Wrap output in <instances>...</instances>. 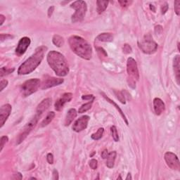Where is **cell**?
<instances>
[{"label": "cell", "mask_w": 180, "mask_h": 180, "mask_svg": "<svg viewBox=\"0 0 180 180\" xmlns=\"http://www.w3.org/2000/svg\"><path fill=\"white\" fill-rule=\"evenodd\" d=\"M54 9V6H51V7L49 8V10H48V16L49 17L51 16V15H52V13H53Z\"/></svg>", "instance_id": "43"}, {"label": "cell", "mask_w": 180, "mask_h": 180, "mask_svg": "<svg viewBox=\"0 0 180 180\" xmlns=\"http://www.w3.org/2000/svg\"><path fill=\"white\" fill-rule=\"evenodd\" d=\"M90 118L88 116H83L78 119L74 123L73 125V131L76 132H80L82 130H85L88 125L89 120Z\"/></svg>", "instance_id": "10"}, {"label": "cell", "mask_w": 180, "mask_h": 180, "mask_svg": "<svg viewBox=\"0 0 180 180\" xmlns=\"http://www.w3.org/2000/svg\"><path fill=\"white\" fill-rule=\"evenodd\" d=\"M118 2L123 7H126V6H130L132 3V2L130 1H118Z\"/></svg>", "instance_id": "38"}, {"label": "cell", "mask_w": 180, "mask_h": 180, "mask_svg": "<svg viewBox=\"0 0 180 180\" xmlns=\"http://www.w3.org/2000/svg\"><path fill=\"white\" fill-rule=\"evenodd\" d=\"M150 9H151V10H152V11H154V12H155V11H156V9H155L154 6L151 5H151H150Z\"/></svg>", "instance_id": "46"}, {"label": "cell", "mask_w": 180, "mask_h": 180, "mask_svg": "<svg viewBox=\"0 0 180 180\" xmlns=\"http://www.w3.org/2000/svg\"><path fill=\"white\" fill-rule=\"evenodd\" d=\"M114 93L116 94V97L118 98V99L120 101L121 103H123V104H125L126 99H125V94H123V92L120 91H114Z\"/></svg>", "instance_id": "27"}, {"label": "cell", "mask_w": 180, "mask_h": 180, "mask_svg": "<svg viewBox=\"0 0 180 180\" xmlns=\"http://www.w3.org/2000/svg\"><path fill=\"white\" fill-rule=\"evenodd\" d=\"M162 30H163V28H162V26H156V28H155V32H156V33L161 34L160 33V32L161 33Z\"/></svg>", "instance_id": "42"}, {"label": "cell", "mask_w": 180, "mask_h": 180, "mask_svg": "<svg viewBox=\"0 0 180 180\" xmlns=\"http://www.w3.org/2000/svg\"><path fill=\"white\" fill-rule=\"evenodd\" d=\"M117 156V154L116 151H112L110 152L109 154L106 158V166L109 168H112L114 167L115 161H116V158Z\"/></svg>", "instance_id": "21"}, {"label": "cell", "mask_w": 180, "mask_h": 180, "mask_svg": "<svg viewBox=\"0 0 180 180\" xmlns=\"http://www.w3.org/2000/svg\"><path fill=\"white\" fill-rule=\"evenodd\" d=\"M114 37L111 33H101L99 34L96 38V41L110 42L113 41Z\"/></svg>", "instance_id": "20"}, {"label": "cell", "mask_w": 180, "mask_h": 180, "mask_svg": "<svg viewBox=\"0 0 180 180\" xmlns=\"http://www.w3.org/2000/svg\"><path fill=\"white\" fill-rule=\"evenodd\" d=\"M64 82V80L62 78H49L45 80L43 83L41 85L42 89H47L51 87L58 86L61 85Z\"/></svg>", "instance_id": "14"}, {"label": "cell", "mask_w": 180, "mask_h": 180, "mask_svg": "<svg viewBox=\"0 0 180 180\" xmlns=\"http://www.w3.org/2000/svg\"><path fill=\"white\" fill-rule=\"evenodd\" d=\"M164 158L169 168L175 170H179L180 163L177 155L172 152H166L164 155Z\"/></svg>", "instance_id": "9"}, {"label": "cell", "mask_w": 180, "mask_h": 180, "mask_svg": "<svg viewBox=\"0 0 180 180\" xmlns=\"http://www.w3.org/2000/svg\"><path fill=\"white\" fill-rule=\"evenodd\" d=\"M8 85V81L6 80H2L0 82V86H1V89H0V91L2 92L4 88H6Z\"/></svg>", "instance_id": "34"}, {"label": "cell", "mask_w": 180, "mask_h": 180, "mask_svg": "<svg viewBox=\"0 0 180 180\" xmlns=\"http://www.w3.org/2000/svg\"><path fill=\"white\" fill-rule=\"evenodd\" d=\"M154 112L157 116H160L165 111V103L159 98H155L154 99Z\"/></svg>", "instance_id": "16"}, {"label": "cell", "mask_w": 180, "mask_h": 180, "mask_svg": "<svg viewBox=\"0 0 180 180\" xmlns=\"http://www.w3.org/2000/svg\"><path fill=\"white\" fill-rule=\"evenodd\" d=\"M108 4H109V2L108 1H102V0H98L96 1V5H97V8H96V10H97L98 13H102L103 11L106 9Z\"/></svg>", "instance_id": "23"}, {"label": "cell", "mask_w": 180, "mask_h": 180, "mask_svg": "<svg viewBox=\"0 0 180 180\" xmlns=\"http://www.w3.org/2000/svg\"><path fill=\"white\" fill-rule=\"evenodd\" d=\"M101 94H102V95H103V98H104V99H106V101H108V102H109V103H111V104H112V106H115V108H116V109H117V110H118V112H120V116H122V118H123V120H125V123H126V124H127V125H129V123H128L127 119V118H126L125 115V114H124V112H123V111H122V110H121V109H120V107H119V106H118V104H117V103H115L113 101H112V100H111V99H110V98H109V97H108V96H106V95H105V94H103V93H101Z\"/></svg>", "instance_id": "19"}, {"label": "cell", "mask_w": 180, "mask_h": 180, "mask_svg": "<svg viewBox=\"0 0 180 180\" xmlns=\"http://www.w3.org/2000/svg\"><path fill=\"white\" fill-rule=\"evenodd\" d=\"M93 101H94V100L90 101L89 102L85 103V104H83L82 106H81L78 110L79 113H82V112H86V111H88V110H89L90 109H91L92 106V103H93Z\"/></svg>", "instance_id": "25"}, {"label": "cell", "mask_w": 180, "mask_h": 180, "mask_svg": "<svg viewBox=\"0 0 180 180\" xmlns=\"http://www.w3.org/2000/svg\"><path fill=\"white\" fill-rule=\"evenodd\" d=\"M82 99L83 100H89V101H92L94 100V96L91 94V95H85V96H82Z\"/></svg>", "instance_id": "39"}, {"label": "cell", "mask_w": 180, "mask_h": 180, "mask_svg": "<svg viewBox=\"0 0 180 180\" xmlns=\"http://www.w3.org/2000/svg\"><path fill=\"white\" fill-rule=\"evenodd\" d=\"M11 111H12V107L10 104L6 103L2 106L0 109V127H2L7 120L9 116H10Z\"/></svg>", "instance_id": "12"}, {"label": "cell", "mask_w": 180, "mask_h": 180, "mask_svg": "<svg viewBox=\"0 0 180 180\" xmlns=\"http://www.w3.org/2000/svg\"><path fill=\"white\" fill-rule=\"evenodd\" d=\"M138 46L139 49L146 54H153L156 52L158 49L157 43L150 35H145L143 39L138 42Z\"/></svg>", "instance_id": "6"}, {"label": "cell", "mask_w": 180, "mask_h": 180, "mask_svg": "<svg viewBox=\"0 0 180 180\" xmlns=\"http://www.w3.org/2000/svg\"><path fill=\"white\" fill-rule=\"evenodd\" d=\"M51 104V99L50 98H47L42 101L39 105L37 106V110H36V115L41 117V116L43 114V112L47 111L49 109Z\"/></svg>", "instance_id": "15"}, {"label": "cell", "mask_w": 180, "mask_h": 180, "mask_svg": "<svg viewBox=\"0 0 180 180\" xmlns=\"http://www.w3.org/2000/svg\"><path fill=\"white\" fill-rule=\"evenodd\" d=\"M55 117V112L51 111V112H49L48 114H47V116L46 118H45L43 121L40 124V127H46L49 125V123H50L51 121L53 120V119Z\"/></svg>", "instance_id": "22"}, {"label": "cell", "mask_w": 180, "mask_h": 180, "mask_svg": "<svg viewBox=\"0 0 180 180\" xmlns=\"http://www.w3.org/2000/svg\"><path fill=\"white\" fill-rule=\"evenodd\" d=\"M14 71V68H1V77L2 78L4 75H9V74H10L11 73H13V72Z\"/></svg>", "instance_id": "29"}, {"label": "cell", "mask_w": 180, "mask_h": 180, "mask_svg": "<svg viewBox=\"0 0 180 180\" xmlns=\"http://www.w3.org/2000/svg\"><path fill=\"white\" fill-rule=\"evenodd\" d=\"M13 36L8 35V34H6V35H4V34H1V35H0V38H1V42H2L4 41V40H5L6 39H9V38H13Z\"/></svg>", "instance_id": "35"}, {"label": "cell", "mask_w": 180, "mask_h": 180, "mask_svg": "<svg viewBox=\"0 0 180 180\" xmlns=\"http://www.w3.org/2000/svg\"><path fill=\"white\" fill-rule=\"evenodd\" d=\"M47 161H48V163L49 164H53L54 163V156H53V154H50V153L47 154Z\"/></svg>", "instance_id": "36"}, {"label": "cell", "mask_w": 180, "mask_h": 180, "mask_svg": "<svg viewBox=\"0 0 180 180\" xmlns=\"http://www.w3.org/2000/svg\"><path fill=\"white\" fill-rule=\"evenodd\" d=\"M123 52L125 54H130L132 52V47L130 46L129 44H124V46L123 47Z\"/></svg>", "instance_id": "33"}, {"label": "cell", "mask_w": 180, "mask_h": 180, "mask_svg": "<svg viewBox=\"0 0 180 180\" xmlns=\"http://www.w3.org/2000/svg\"><path fill=\"white\" fill-rule=\"evenodd\" d=\"M109 153L108 152V150L107 149H105L102 152V154H101V156H102V158H103V159H106L108 156H109Z\"/></svg>", "instance_id": "41"}, {"label": "cell", "mask_w": 180, "mask_h": 180, "mask_svg": "<svg viewBox=\"0 0 180 180\" xmlns=\"http://www.w3.org/2000/svg\"><path fill=\"white\" fill-rule=\"evenodd\" d=\"M89 166L92 170H96L98 167V161L96 159H92L89 161Z\"/></svg>", "instance_id": "32"}, {"label": "cell", "mask_w": 180, "mask_h": 180, "mask_svg": "<svg viewBox=\"0 0 180 180\" xmlns=\"http://www.w3.org/2000/svg\"><path fill=\"white\" fill-rule=\"evenodd\" d=\"M52 42L57 47H61L64 44V39L61 36L55 35L52 38Z\"/></svg>", "instance_id": "24"}, {"label": "cell", "mask_w": 180, "mask_h": 180, "mask_svg": "<svg viewBox=\"0 0 180 180\" xmlns=\"http://www.w3.org/2000/svg\"><path fill=\"white\" fill-rule=\"evenodd\" d=\"M70 47L75 54L85 60H90L92 56V48L88 42L79 36H71L68 40Z\"/></svg>", "instance_id": "3"}, {"label": "cell", "mask_w": 180, "mask_h": 180, "mask_svg": "<svg viewBox=\"0 0 180 180\" xmlns=\"http://www.w3.org/2000/svg\"><path fill=\"white\" fill-rule=\"evenodd\" d=\"M103 132H104V129H103V127L99 128L96 133H94L92 134L91 136L92 139H94V140H99V139H100L101 137H102Z\"/></svg>", "instance_id": "26"}, {"label": "cell", "mask_w": 180, "mask_h": 180, "mask_svg": "<svg viewBox=\"0 0 180 180\" xmlns=\"http://www.w3.org/2000/svg\"><path fill=\"white\" fill-rule=\"evenodd\" d=\"M58 178H59V177H58V171L56 170H54V171H53V177H52V179L54 180H56V179H58Z\"/></svg>", "instance_id": "40"}, {"label": "cell", "mask_w": 180, "mask_h": 180, "mask_svg": "<svg viewBox=\"0 0 180 180\" xmlns=\"http://www.w3.org/2000/svg\"><path fill=\"white\" fill-rule=\"evenodd\" d=\"M40 86V80L37 78L30 79L22 85L21 91L24 97L30 96L37 91Z\"/></svg>", "instance_id": "7"}, {"label": "cell", "mask_w": 180, "mask_h": 180, "mask_svg": "<svg viewBox=\"0 0 180 180\" xmlns=\"http://www.w3.org/2000/svg\"><path fill=\"white\" fill-rule=\"evenodd\" d=\"M47 49V48L44 46L38 47L35 50V52L20 66L18 70L19 75H28L35 71L41 64Z\"/></svg>", "instance_id": "2"}, {"label": "cell", "mask_w": 180, "mask_h": 180, "mask_svg": "<svg viewBox=\"0 0 180 180\" xmlns=\"http://www.w3.org/2000/svg\"><path fill=\"white\" fill-rule=\"evenodd\" d=\"M47 59L49 66L58 76L64 77L68 74V64L62 54L56 51H51L47 55Z\"/></svg>", "instance_id": "1"}, {"label": "cell", "mask_w": 180, "mask_h": 180, "mask_svg": "<svg viewBox=\"0 0 180 180\" xmlns=\"http://www.w3.org/2000/svg\"><path fill=\"white\" fill-rule=\"evenodd\" d=\"M173 68H174L175 74L176 76V80L177 84L179 85L180 79V58L179 55H177L174 58L173 61Z\"/></svg>", "instance_id": "17"}, {"label": "cell", "mask_w": 180, "mask_h": 180, "mask_svg": "<svg viewBox=\"0 0 180 180\" xmlns=\"http://www.w3.org/2000/svg\"><path fill=\"white\" fill-rule=\"evenodd\" d=\"M174 8L175 11L177 16H179L180 14V1L179 0H176L174 3Z\"/></svg>", "instance_id": "31"}, {"label": "cell", "mask_w": 180, "mask_h": 180, "mask_svg": "<svg viewBox=\"0 0 180 180\" xmlns=\"http://www.w3.org/2000/svg\"><path fill=\"white\" fill-rule=\"evenodd\" d=\"M5 21V17L3 15H0V26H2Z\"/></svg>", "instance_id": "45"}, {"label": "cell", "mask_w": 180, "mask_h": 180, "mask_svg": "<svg viewBox=\"0 0 180 180\" xmlns=\"http://www.w3.org/2000/svg\"><path fill=\"white\" fill-rule=\"evenodd\" d=\"M73 99V94L72 93H65L61 96V97L56 101L55 103L54 107L55 110L57 111H61L64 108V105L66 104V103L70 102Z\"/></svg>", "instance_id": "13"}, {"label": "cell", "mask_w": 180, "mask_h": 180, "mask_svg": "<svg viewBox=\"0 0 180 180\" xmlns=\"http://www.w3.org/2000/svg\"><path fill=\"white\" fill-rule=\"evenodd\" d=\"M30 39L29 37H22L19 42V44H18L16 49V54L19 56L24 54L26 53L27 49L30 46Z\"/></svg>", "instance_id": "11"}, {"label": "cell", "mask_w": 180, "mask_h": 180, "mask_svg": "<svg viewBox=\"0 0 180 180\" xmlns=\"http://www.w3.org/2000/svg\"><path fill=\"white\" fill-rule=\"evenodd\" d=\"M111 131L112 134V137L113 138L115 141H119V136L118 131H117V128L116 126H112L111 127Z\"/></svg>", "instance_id": "28"}, {"label": "cell", "mask_w": 180, "mask_h": 180, "mask_svg": "<svg viewBox=\"0 0 180 180\" xmlns=\"http://www.w3.org/2000/svg\"><path fill=\"white\" fill-rule=\"evenodd\" d=\"M128 179H132L131 174H130V173H129V174L127 175V177H126V180H128Z\"/></svg>", "instance_id": "47"}, {"label": "cell", "mask_w": 180, "mask_h": 180, "mask_svg": "<svg viewBox=\"0 0 180 180\" xmlns=\"http://www.w3.org/2000/svg\"><path fill=\"white\" fill-rule=\"evenodd\" d=\"M127 72L130 78L128 79L129 86L134 89L136 87V81L139 79V73L136 61L133 58L130 57L127 61Z\"/></svg>", "instance_id": "4"}, {"label": "cell", "mask_w": 180, "mask_h": 180, "mask_svg": "<svg viewBox=\"0 0 180 180\" xmlns=\"http://www.w3.org/2000/svg\"><path fill=\"white\" fill-rule=\"evenodd\" d=\"M71 7L75 10V12L72 16L71 21L73 22H81L84 19L87 11V6L86 2L82 0H79L73 2L71 5Z\"/></svg>", "instance_id": "5"}, {"label": "cell", "mask_w": 180, "mask_h": 180, "mask_svg": "<svg viewBox=\"0 0 180 180\" xmlns=\"http://www.w3.org/2000/svg\"><path fill=\"white\" fill-rule=\"evenodd\" d=\"M40 118V117L39 116L35 115V116L34 117L32 120L28 123L26 124V125L23 127V129L22 130L21 133L19 134V137H18L16 139V144H20L25 140V139L28 136V134L30 133V132L35 127Z\"/></svg>", "instance_id": "8"}, {"label": "cell", "mask_w": 180, "mask_h": 180, "mask_svg": "<svg viewBox=\"0 0 180 180\" xmlns=\"http://www.w3.org/2000/svg\"><path fill=\"white\" fill-rule=\"evenodd\" d=\"M13 179H22V175L21 173H17V174L14 175V177H13Z\"/></svg>", "instance_id": "44"}, {"label": "cell", "mask_w": 180, "mask_h": 180, "mask_svg": "<svg viewBox=\"0 0 180 180\" xmlns=\"http://www.w3.org/2000/svg\"><path fill=\"white\" fill-rule=\"evenodd\" d=\"M77 113L78 112L75 109H71L69 110L66 115V119H65V122H64L65 126H68L71 125L74 119L76 118V116H77Z\"/></svg>", "instance_id": "18"}, {"label": "cell", "mask_w": 180, "mask_h": 180, "mask_svg": "<svg viewBox=\"0 0 180 180\" xmlns=\"http://www.w3.org/2000/svg\"><path fill=\"white\" fill-rule=\"evenodd\" d=\"M168 10V5L167 3H165L161 6V13L162 14H165Z\"/></svg>", "instance_id": "37"}, {"label": "cell", "mask_w": 180, "mask_h": 180, "mask_svg": "<svg viewBox=\"0 0 180 180\" xmlns=\"http://www.w3.org/2000/svg\"><path fill=\"white\" fill-rule=\"evenodd\" d=\"M8 141L9 138L7 136H3L1 137V139H0V151H2L4 145L7 143Z\"/></svg>", "instance_id": "30"}]
</instances>
